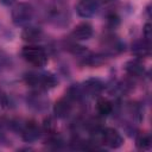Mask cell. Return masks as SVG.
<instances>
[{"mask_svg":"<svg viewBox=\"0 0 152 152\" xmlns=\"http://www.w3.org/2000/svg\"><path fill=\"white\" fill-rule=\"evenodd\" d=\"M23 80L26 86L31 89H39L49 91L56 88L59 83L58 76L50 71H42V70H31L26 71L23 76Z\"/></svg>","mask_w":152,"mask_h":152,"instance_id":"6da1fadb","label":"cell"},{"mask_svg":"<svg viewBox=\"0 0 152 152\" xmlns=\"http://www.w3.org/2000/svg\"><path fill=\"white\" fill-rule=\"evenodd\" d=\"M131 51H132V55L134 56V58L142 61V59L150 57V55H151V42H147L144 38L137 39L132 43Z\"/></svg>","mask_w":152,"mask_h":152,"instance_id":"9a60e30c","label":"cell"},{"mask_svg":"<svg viewBox=\"0 0 152 152\" xmlns=\"http://www.w3.org/2000/svg\"><path fill=\"white\" fill-rule=\"evenodd\" d=\"M93 34H94L93 25L88 21H82L72 28L70 37H71V39H74L76 42H82V40L90 39L93 37Z\"/></svg>","mask_w":152,"mask_h":152,"instance_id":"5bb4252c","label":"cell"},{"mask_svg":"<svg viewBox=\"0 0 152 152\" xmlns=\"http://www.w3.org/2000/svg\"><path fill=\"white\" fill-rule=\"evenodd\" d=\"M74 103L64 95L63 97L58 99L53 106H52V113H53V116L56 119H61V120H65L68 119L72 110H74Z\"/></svg>","mask_w":152,"mask_h":152,"instance_id":"8fae6325","label":"cell"},{"mask_svg":"<svg viewBox=\"0 0 152 152\" xmlns=\"http://www.w3.org/2000/svg\"><path fill=\"white\" fill-rule=\"evenodd\" d=\"M100 7H101L100 0H78L75 10L78 17L83 19H88L94 17L99 12Z\"/></svg>","mask_w":152,"mask_h":152,"instance_id":"30bf717a","label":"cell"},{"mask_svg":"<svg viewBox=\"0 0 152 152\" xmlns=\"http://www.w3.org/2000/svg\"><path fill=\"white\" fill-rule=\"evenodd\" d=\"M101 48H102V52L110 58L121 55L126 50V44L118 36H115L114 32L107 31L101 39Z\"/></svg>","mask_w":152,"mask_h":152,"instance_id":"8992f818","label":"cell"},{"mask_svg":"<svg viewBox=\"0 0 152 152\" xmlns=\"http://www.w3.org/2000/svg\"><path fill=\"white\" fill-rule=\"evenodd\" d=\"M108 56H106L102 51L101 52H91L89 51L86 56L78 59V64L81 66H88V68H100L103 64L107 63Z\"/></svg>","mask_w":152,"mask_h":152,"instance_id":"4fadbf2b","label":"cell"},{"mask_svg":"<svg viewBox=\"0 0 152 152\" xmlns=\"http://www.w3.org/2000/svg\"><path fill=\"white\" fill-rule=\"evenodd\" d=\"M18 0H0V4L4 5V6H7V7H12L14 4H17Z\"/></svg>","mask_w":152,"mask_h":152,"instance_id":"cb8c5ba5","label":"cell"},{"mask_svg":"<svg viewBox=\"0 0 152 152\" xmlns=\"http://www.w3.org/2000/svg\"><path fill=\"white\" fill-rule=\"evenodd\" d=\"M124 70H125L126 75L133 80L144 78L146 76V72H147L142 61L138 59V58H132V59L127 61L124 64Z\"/></svg>","mask_w":152,"mask_h":152,"instance_id":"7c38bea8","label":"cell"},{"mask_svg":"<svg viewBox=\"0 0 152 152\" xmlns=\"http://www.w3.org/2000/svg\"><path fill=\"white\" fill-rule=\"evenodd\" d=\"M13 65V58L12 56L6 52L5 50L0 49V74H4L5 71L10 70Z\"/></svg>","mask_w":152,"mask_h":152,"instance_id":"ffe728a7","label":"cell"},{"mask_svg":"<svg viewBox=\"0 0 152 152\" xmlns=\"http://www.w3.org/2000/svg\"><path fill=\"white\" fill-rule=\"evenodd\" d=\"M142 38L147 42H151V38H152V26L151 24L147 21L144 27H142Z\"/></svg>","mask_w":152,"mask_h":152,"instance_id":"7402d4cb","label":"cell"},{"mask_svg":"<svg viewBox=\"0 0 152 152\" xmlns=\"http://www.w3.org/2000/svg\"><path fill=\"white\" fill-rule=\"evenodd\" d=\"M20 37L27 44H38V45L42 42H44L46 38L43 28H40L39 26H36V25H31V24L23 27Z\"/></svg>","mask_w":152,"mask_h":152,"instance_id":"9c48e42d","label":"cell"},{"mask_svg":"<svg viewBox=\"0 0 152 152\" xmlns=\"http://www.w3.org/2000/svg\"><path fill=\"white\" fill-rule=\"evenodd\" d=\"M145 13L147 14V18L150 19V18H151V6H150V5L146 6V8H145Z\"/></svg>","mask_w":152,"mask_h":152,"instance_id":"d4e9b609","label":"cell"},{"mask_svg":"<svg viewBox=\"0 0 152 152\" xmlns=\"http://www.w3.org/2000/svg\"><path fill=\"white\" fill-rule=\"evenodd\" d=\"M100 142L103 148L116 150L124 145V137L114 127H103L100 134Z\"/></svg>","mask_w":152,"mask_h":152,"instance_id":"52a82bcc","label":"cell"},{"mask_svg":"<svg viewBox=\"0 0 152 152\" xmlns=\"http://www.w3.org/2000/svg\"><path fill=\"white\" fill-rule=\"evenodd\" d=\"M20 56L27 64L37 69H42L49 62L48 50L44 46L38 45V44H27L23 46L20 51Z\"/></svg>","mask_w":152,"mask_h":152,"instance_id":"3957f363","label":"cell"},{"mask_svg":"<svg viewBox=\"0 0 152 152\" xmlns=\"http://www.w3.org/2000/svg\"><path fill=\"white\" fill-rule=\"evenodd\" d=\"M118 0H100V5H103L106 7H113L115 6Z\"/></svg>","mask_w":152,"mask_h":152,"instance_id":"603a6c76","label":"cell"},{"mask_svg":"<svg viewBox=\"0 0 152 152\" xmlns=\"http://www.w3.org/2000/svg\"><path fill=\"white\" fill-rule=\"evenodd\" d=\"M14 37V32L7 27L4 23L0 21V43H7L10 40H12Z\"/></svg>","mask_w":152,"mask_h":152,"instance_id":"44dd1931","label":"cell"},{"mask_svg":"<svg viewBox=\"0 0 152 152\" xmlns=\"http://www.w3.org/2000/svg\"><path fill=\"white\" fill-rule=\"evenodd\" d=\"M134 141L135 147L140 151H148L152 147V138L148 132L138 131L134 135Z\"/></svg>","mask_w":152,"mask_h":152,"instance_id":"e0dca14e","label":"cell"},{"mask_svg":"<svg viewBox=\"0 0 152 152\" xmlns=\"http://www.w3.org/2000/svg\"><path fill=\"white\" fill-rule=\"evenodd\" d=\"M46 17L53 26L59 28L66 27L71 20L68 2L65 0H52L48 7Z\"/></svg>","mask_w":152,"mask_h":152,"instance_id":"7a4b0ae2","label":"cell"},{"mask_svg":"<svg viewBox=\"0 0 152 152\" xmlns=\"http://www.w3.org/2000/svg\"><path fill=\"white\" fill-rule=\"evenodd\" d=\"M42 131H43V135H49V134H53L57 132V122H56V118L53 115H48L42 124Z\"/></svg>","mask_w":152,"mask_h":152,"instance_id":"d6986e66","label":"cell"},{"mask_svg":"<svg viewBox=\"0 0 152 152\" xmlns=\"http://www.w3.org/2000/svg\"><path fill=\"white\" fill-rule=\"evenodd\" d=\"M81 84L82 91L87 99L90 97H99L104 90H106V82L99 77H89L86 81H83Z\"/></svg>","mask_w":152,"mask_h":152,"instance_id":"ba28073f","label":"cell"},{"mask_svg":"<svg viewBox=\"0 0 152 152\" xmlns=\"http://www.w3.org/2000/svg\"><path fill=\"white\" fill-rule=\"evenodd\" d=\"M114 109H115L114 101H112L107 97H102V96L97 97L96 103H95V110H96V114L99 118L104 119L109 115H113Z\"/></svg>","mask_w":152,"mask_h":152,"instance_id":"2e32d148","label":"cell"},{"mask_svg":"<svg viewBox=\"0 0 152 152\" xmlns=\"http://www.w3.org/2000/svg\"><path fill=\"white\" fill-rule=\"evenodd\" d=\"M36 10L32 4L26 1H19L12 6L11 20L18 27H25L31 24L34 18Z\"/></svg>","mask_w":152,"mask_h":152,"instance_id":"277c9868","label":"cell"},{"mask_svg":"<svg viewBox=\"0 0 152 152\" xmlns=\"http://www.w3.org/2000/svg\"><path fill=\"white\" fill-rule=\"evenodd\" d=\"M120 23L121 18L115 11H108L106 13V27L108 32H114V30L119 27Z\"/></svg>","mask_w":152,"mask_h":152,"instance_id":"ac0fdd59","label":"cell"},{"mask_svg":"<svg viewBox=\"0 0 152 152\" xmlns=\"http://www.w3.org/2000/svg\"><path fill=\"white\" fill-rule=\"evenodd\" d=\"M25 102L27 108L37 114L45 113L49 109L50 104L48 91L39 89H31L25 96Z\"/></svg>","mask_w":152,"mask_h":152,"instance_id":"5b68a950","label":"cell"}]
</instances>
